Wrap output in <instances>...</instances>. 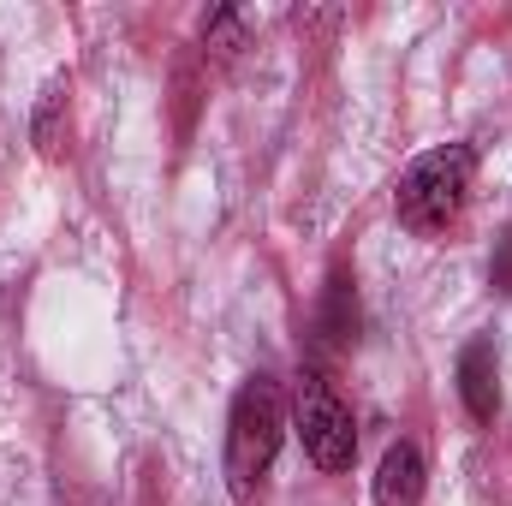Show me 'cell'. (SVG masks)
<instances>
[{"mask_svg":"<svg viewBox=\"0 0 512 506\" xmlns=\"http://www.w3.org/2000/svg\"><path fill=\"white\" fill-rule=\"evenodd\" d=\"M322 334H328V340H352V334H358V298H352V280H346V274L328 280V298H322Z\"/></svg>","mask_w":512,"mask_h":506,"instance_id":"cell-6","label":"cell"},{"mask_svg":"<svg viewBox=\"0 0 512 506\" xmlns=\"http://www.w3.org/2000/svg\"><path fill=\"white\" fill-rule=\"evenodd\" d=\"M459 393H465V411L477 423H495V411H501V370H495V346L489 340H471L459 352Z\"/></svg>","mask_w":512,"mask_h":506,"instance_id":"cell-4","label":"cell"},{"mask_svg":"<svg viewBox=\"0 0 512 506\" xmlns=\"http://www.w3.org/2000/svg\"><path fill=\"white\" fill-rule=\"evenodd\" d=\"M280 435H286V399L268 376H251L233 393V411H227V489L239 501H251L280 453Z\"/></svg>","mask_w":512,"mask_h":506,"instance_id":"cell-1","label":"cell"},{"mask_svg":"<svg viewBox=\"0 0 512 506\" xmlns=\"http://www.w3.org/2000/svg\"><path fill=\"white\" fill-rule=\"evenodd\" d=\"M471 173H477V155L471 143H441L429 155H417L405 173H399V191H393V209L411 233H447L471 197Z\"/></svg>","mask_w":512,"mask_h":506,"instance_id":"cell-2","label":"cell"},{"mask_svg":"<svg viewBox=\"0 0 512 506\" xmlns=\"http://www.w3.org/2000/svg\"><path fill=\"white\" fill-rule=\"evenodd\" d=\"M376 506H423V453L393 441L376 465Z\"/></svg>","mask_w":512,"mask_h":506,"instance_id":"cell-5","label":"cell"},{"mask_svg":"<svg viewBox=\"0 0 512 506\" xmlns=\"http://www.w3.org/2000/svg\"><path fill=\"white\" fill-rule=\"evenodd\" d=\"M292 429H298L304 453L322 471H352V459H358L352 411L340 405V393L316 376V370H298V381H292Z\"/></svg>","mask_w":512,"mask_h":506,"instance_id":"cell-3","label":"cell"}]
</instances>
